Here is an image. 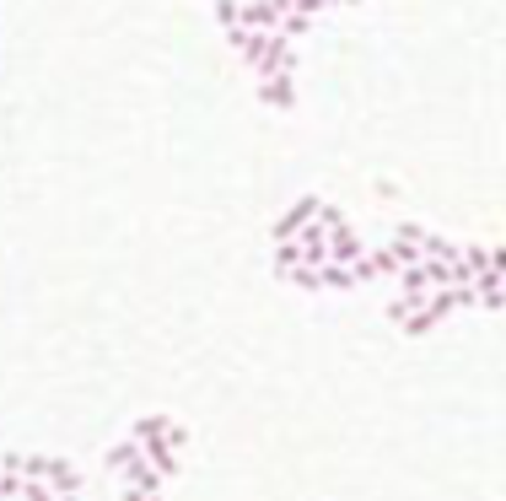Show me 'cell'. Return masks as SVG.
Wrapping results in <instances>:
<instances>
[{
    "label": "cell",
    "instance_id": "cell-1",
    "mask_svg": "<svg viewBox=\"0 0 506 501\" xmlns=\"http://www.w3.org/2000/svg\"><path fill=\"white\" fill-rule=\"evenodd\" d=\"M367 254H372V243H367L356 226H339V232H329V265H345V270H356Z\"/></svg>",
    "mask_w": 506,
    "mask_h": 501
},
{
    "label": "cell",
    "instance_id": "cell-2",
    "mask_svg": "<svg viewBox=\"0 0 506 501\" xmlns=\"http://www.w3.org/2000/svg\"><path fill=\"white\" fill-rule=\"evenodd\" d=\"M318 211H324V200H318V194H302V200H296V205L285 211L281 222H275V243H291V237H296L302 226L318 222Z\"/></svg>",
    "mask_w": 506,
    "mask_h": 501
},
{
    "label": "cell",
    "instance_id": "cell-3",
    "mask_svg": "<svg viewBox=\"0 0 506 501\" xmlns=\"http://www.w3.org/2000/svg\"><path fill=\"white\" fill-rule=\"evenodd\" d=\"M281 70H296V55H291V38L270 33V49H264L259 65H253V87H259V81H270V76H281Z\"/></svg>",
    "mask_w": 506,
    "mask_h": 501
},
{
    "label": "cell",
    "instance_id": "cell-4",
    "mask_svg": "<svg viewBox=\"0 0 506 501\" xmlns=\"http://www.w3.org/2000/svg\"><path fill=\"white\" fill-rule=\"evenodd\" d=\"M253 92H259V103H264V109H296V70H281V76L259 81Z\"/></svg>",
    "mask_w": 506,
    "mask_h": 501
},
{
    "label": "cell",
    "instance_id": "cell-5",
    "mask_svg": "<svg viewBox=\"0 0 506 501\" xmlns=\"http://www.w3.org/2000/svg\"><path fill=\"white\" fill-rule=\"evenodd\" d=\"M248 33H281V11L270 5V0H248L243 5V16H237Z\"/></svg>",
    "mask_w": 506,
    "mask_h": 501
},
{
    "label": "cell",
    "instance_id": "cell-6",
    "mask_svg": "<svg viewBox=\"0 0 506 501\" xmlns=\"http://www.w3.org/2000/svg\"><path fill=\"white\" fill-rule=\"evenodd\" d=\"M367 265H372V276H404V265H398V254L394 248H388V243H377V248H372V254H367Z\"/></svg>",
    "mask_w": 506,
    "mask_h": 501
},
{
    "label": "cell",
    "instance_id": "cell-7",
    "mask_svg": "<svg viewBox=\"0 0 506 501\" xmlns=\"http://www.w3.org/2000/svg\"><path fill=\"white\" fill-rule=\"evenodd\" d=\"M318 280H324V291H329V286H335V291H356V286H361V280H356V270H345V265H324V270H318Z\"/></svg>",
    "mask_w": 506,
    "mask_h": 501
},
{
    "label": "cell",
    "instance_id": "cell-8",
    "mask_svg": "<svg viewBox=\"0 0 506 501\" xmlns=\"http://www.w3.org/2000/svg\"><path fill=\"white\" fill-rule=\"evenodd\" d=\"M388 248L398 254V265L404 270H415V265H426V254H420V243H404V237H388Z\"/></svg>",
    "mask_w": 506,
    "mask_h": 501
},
{
    "label": "cell",
    "instance_id": "cell-9",
    "mask_svg": "<svg viewBox=\"0 0 506 501\" xmlns=\"http://www.w3.org/2000/svg\"><path fill=\"white\" fill-rule=\"evenodd\" d=\"M463 265H469V276H491V248H463Z\"/></svg>",
    "mask_w": 506,
    "mask_h": 501
},
{
    "label": "cell",
    "instance_id": "cell-10",
    "mask_svg": "<svg viewBox=\"0 0 506 501\" xmlns=\"http://www.w3.org/2000/svg\"><path fill=\"white\" fill-rule=\"evenodd\" d=\"M216 16H222V27L232 33V27H243L237 16H243V0H216Z\"/></svg>",
    "mask_w": 506,
    "mask_h": 501
},
{
    "label": "cell",
    "instance_id": "cell-11",
    "mask_svg": "<svg viewBox=\"0 0 506 501\" xmlns=\"http://www.w3.org/2000/svg\"><path fill=\"white\" fill-rule=\"evenodd\" d=\"M307 27H313V22H307L302 11H291V16L281 22V38H307Z\"/></svg>",
    "mask_w": 506,
    "mask_h": 501
},
{
    "label": "cell",
    "instance_id": "cell-12",
    "mask_svg": "<svg viewBox=\"0 0 506 501\" xmlns=\"http://www.w3.org/2000/svg\"><path fill=\"white\" fill-rule=\"evenodd\" d=\"M318 226H324V232H339V226H350V222H345V211H339V205H329V200H324V211H318Z\"/></svg>",
    "mask_w": 506,
    "mask_h": 501
},
{
    "label": "cell",
    "instance_id": "cell-13",
    "mask_svg": "<svg viewBox=\"0 0 506 501\" xmlns=\"http://www.w3.org/2000/svg\"><path fill=\"white\" fill-rule=\"evenodd\" d=\"M22 501H59L49 485H38V480H22Z\"/></svg>",
    "mask_w": 506,
    "mask_h": 501
},
{
    "label": "cell",
    "instance_id": "cell-14",
    "mask_svg": "<svg viewBox=\"0 0 506 501\" xmlns=\"http://www.w3.org/2000/svg\"><path fill=\"white\" fill-rule=\"evenodd\" d=\"M285 280H296L302 291H324V280H318V270H291Z\"/></svg>",
    "mask_w": 506,
    "mask_h": 501
},
{
    "label": "cell",
    "instance_id": "cell-15",
    "mask_svg": "<svg viewBox=\"0 0 506 501\" xmlns=\"http://www.w3.org/2000/svg\"><path fill=\"white\" fill-rule=\"evenodd\" d=\"M491 270L506 280V243H496V248H491Z\"/></svg>",
    "mask_w": 506,
    "mask_h": 501
},
{
    "label": "cell",
    "instance_id": "cell-16",
    "mask_svg": "<svg viewBox=\"0 0 506 501\" xmlns=\"http://www.w3.org/2000/svg\"><path fill=\"white\" fill-rule=\"evenodd\" d=\"M324 5H329V0H296V11H302V16H307V22H313V16H318V11H324Z\"/></svg>",
    "mask_w": 506,
    "mask_h": 501
},
{
    "label": "cell",
    "instance_id": "cell-17",
    "mask_svg": "<svg viewBox=\"0 0 506 501\" xmlns=\"http://www.w3.org/2000/svg\"><path fill=\"white\" fill-rule=\"evenodd\" d=\"M329 5H356V0H329Z\"/></svg>",
    "mask_w": 506,
    "mask_h": 501
},
{
    "label": "cell",
    "instance_id": "cell-18",
    "mask_svg": "<svg viewBox=\"0 0 506 501\" xmlns=\"http://www.w3.org/2000/svg\"><path fill=\"white\" fill-rule=\"evenodd\" d=\"M151 501H162V496H151Z\"/></svg>",
    "mask_w": 506,
    "mask_h": 501
}]
</instances>
